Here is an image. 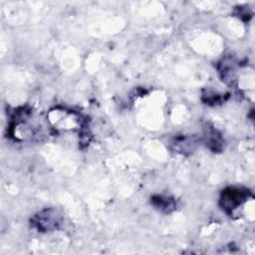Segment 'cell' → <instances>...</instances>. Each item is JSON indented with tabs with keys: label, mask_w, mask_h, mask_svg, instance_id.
Here are the masks:
<instances>
[{
	"label": "cell",
	"mask_w": 255,
	"mask_h": 255,
	"mask_svg": "<svg viewBox=\"0 0 255 255\" xmlns=\"http://www.w3.org/2000/svg\"><path fill=\"white\" fill-rule=\"evenodd\" d=\"M153 203L156 207H158L160 210H164L165 212L170 211L174 207L173 201L171 199H168V198L157 197V199H153Z\"/></svg>",
	"instance_id": "3"
},
{
	"label": "cell",
	"mask_w": 255,
	"mask_h": 255,
	"mask_svg": "<svg viewBox=\"0 0 255 255\" xmlns=\"http://www.w3.org/2000/svg\"><path fill=\"white\" fill-rule=\"evenodd\" d=\"M245 199H246L245 191H241L240 189L230 188L228 190H225L222 194V199H221L222 206L223 208L232 211L233 209L241 205Z\"/></svg>",
	"instance_id": "2"
},
{
	"label": "cell",
	"mask_w": 255,
	"mask_h": 255,
	"mask_svg": "<svg viewBox=\"0 0 255 255\" xmlns=\"http://www.w3.org/2000/svg\"><path fill=\"white\" fill-rule=\"evenodd\" d=\"M34 225L40 231H50L55 228L60 223V215L54 209H46L40 212L34 218Z\"/></svg>",
	"instance_id": "1"
}]
</instances>
